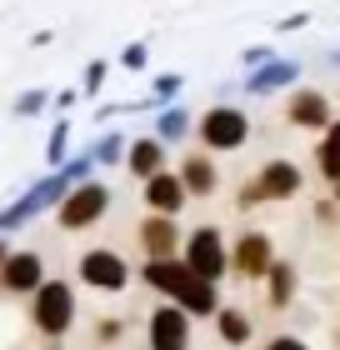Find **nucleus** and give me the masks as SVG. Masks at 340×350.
Here are the masks:
<instances>
[{
    "mask_svg": "<svg viewBox=\"0 0 340 350\" xmlns=\"http://www.w3.org/2000/svg\"><path fill=\"white\" fill-rule=\"evenodd\" d=\"M75 315H80L75 285L60 280V275H45V285L30 295V325H36V336H45V340H66L70 330H75Z\"/></svg>",
    "mask_w": 340,
    "mask_h": 350,
    "instance_id": "obj_1",
    "label": "nucleus"
},
{
    "mask_svg": "<svg viewBox=\"0 0 340 350\" xmlns=\"http://www.w3.org/2000/svg\"><path fill=\"white\" fill-rule=\"evenodd\" d=\"M110 205H116V190H110L105 180H80L66 190V200L55 205V226L66 230V235H80V230H90V226H101V220L110 215Z\"/></svg>",
    "mask_w": 340,
    "mask_h": 350,
    "instance_id": "obj_2",
    "label": "nucleus"
},
{
    "mask_svg": "<svg viewBox=\"0 0 340 350\" xmlns=\"http://www.w3.org/2000/svg\"><path fill=\"white\" fill-rule=\"evenodd\" d=\"M181 260L196 280L220 285L231 275V241H225L220 226H196V230H185V241H181Z\"/></svg>",
    "mask_w": 340,
    "mask_h": 350,
    "instance_id": "obj_3",
    "label": "nucleus"
},
{
    "mask_svg": "<svg viewBox=\"0 0 340 350\" xmlns=\"http://www.w3.org/2000/svg\"><path fill=\"white\" fill-rule=\"evenodd\" d=\"M190 135L200 140L205 155H231V150H240L250 140V116L240 105L220 100V105H210L205 116H196V131H190Z\"/></svg>",
    "mask_w": 340,
    "mask_h": 350,
    "instance_id": "obj_4",
    "label": "nucleus"
},
{
    "mask_svg": "<svg viewBox=\"0 0 340 350\" xmlns=\"http://www.w3.org/2000/svg\"><path fill=\"white\" fill-rule=\"evenodd\" d=\"M75 280L86 285V291H95V295H125L131 280H135V270H131V260H125L120 250L90 245V250L75 256Z\"/></svg>",
    "mask_w": 340,
    "mask_h": 350,
    "instance_id": "obj_5",
    "label": "nucleus"
},
{
    "mask_svg": "<svg viewBox=\"0 0 340 350\" xmlns=\"http://www.w3.org/2000/svg\"><path fill=\"white\" fill-rule=\"evenodd\" d=\"M280 260L275 256V241H270V230H240L235 241H231V275L240 285H261L265 280V270Z\"/></svg>",
    "mask_w": 340,
    "mask_h": 350,
    "instance_id": "obj_6",
    "label": "nucleus"
},
{
    "mask_svg": "<svg viewBox=\"0 0 340 350\" xmlns=\"http://www.w3.org/2000/svg\"><path fill=\"white\" fill-rule=\"evenodd\" d=\"M330 120H335V105H330V95H326V90H315V85H296V90H285V125H290V131L320 135Z\"/></svg>",
    "mask_w": 340,
    "mask_h": 350,
    "instance_id": "obj_7",
    "label": "nucleus"
},
{
    "mask_svg": "<svg viewBox=\"0 0 340 350\" xmlns=\"http://www.w3.org/2000/svg\"><path fill=\"white\" fill-rule=\"evenodd\" d=\"M145 345L151 350H190V315L181 306H170V300H160L145 315Z\"/></svg>",
    "mask_w": 340,
    "mask_h": 350,
    "instance_id": "obj_8",
    "label": "nucleus"
},
{
    "mask_svg": "<svg viewBox=\"0 0 340 350\" xmlns=\"http://www.w3.org/2000/svg\"><path fill=\"white\" fill-rule=\"evenodd\" d=\"M255 190H261V205H280V200H296L305 190V170L296 161H285V155H275V161H265L261 170H255Z\"/></svg>",
    "mask_w": 340,
    "mask_h": 350,
    "instance_id": "obj_9",
    "label": "nucleus"
},
{
    "mask_svg": "<svg viewBox=\"0 0 340 350\" xmlns=\"http://www.w3.org/2000/svg\"><path fill=\"white\" fill-rule=\"evenodd\" d=\"M45 285V260L36 250H10L5 265H0V291L15 295V300H30Z\"/></svg>",
    "mask_w": 340,
    "mask_h": 350,
    "instance_id": "obj_10",
    "label": "nucleus"
},
{
    "mask_svg": "<svg viewBox=\"0 0 340 350\" xmlns=\"http://www.w3.org/2000/svg\"><path fill=\"white\" fill-rule=\"evenodd\" d=\"M181 220H170V215H145L140 220V230H135V245H140V256L145 260H175L181 256Z\"/></svg>",
    "mask_w": 340,
    "mask_h": 350,
    "instance_id": "obj_11",
    "label": "nucleus"
},
{
    "mask_svg": "<svg viewBox=\"0 0 340 350\" xmlns=\"http://www.w3.org/2000/svg\"><path fill=\"white\" fill-rule=\"evenodd\" d=\"M140 196H145V215H170V220H181V211L190 205V196H185V185H181V175H175V170L151 175V180L140 185Z\"/></svg>",
    "mask_w": 340,
    "mask_h": 350,
    "instance_id": "obj_12",
    "label": "nucleus"
},
{
    "mask_svg": "<svg viewBox=\"0 0 340 350\" xmlns=\"http://www.w3.org/2000/svg\"><path fill=\"white\" fill-rule=\"evenodd\" d=\"M296 81H300V60H280V55H275L270 66H261V70L240 75V85H246L250 100H265V95H285V90H296Z\"/></svg>",
    "mask_w": 340,
    "mask_h": 350,
    "instance_id": "obj_13",
    "label": "nucleus"
},
{
    "mask_svg": "<svg viewBox=\"0 0 340 350\" xmlns=\"http://www.w3.org/2000/svg\"><path fill=\"white\" fill-rule=\"evenodd\" d=\"M175 175H181V185H185L190 200H196V196L205 200V196L220 190V165H215V155H205V150H185L181 165H175Z\"/></svg>",
    "mask_w": 340,
    "mask_h": 350,
    "instance_id": "obj_14",
    "label": "nucleus"
},
{
    "mask_svg": "<svg viewBox=\"0 0 340 350\" xmlns=\"http://www.w3.org/2000/svg\"><path fill=\"white\" fill-rule=\"evenodd\" d=\"M125 175H131V180H151V175H160V170H166V146H160V140L155 135H131V140H125Z\"/></svg>",
    "mask_w": 340,
    "mask_h": 350,
    "instance_id": "obj_15",
    "label": "nucleus"
},
{
    "mask_svg": "<svg viewBox=\"0 0 340 350\" xmlns=\"http://www.w3.org/2000/svg\"><path fill=\"white\" fill-rule=\"evenodd\" d=\"M210 325H215V340L225 350H246L255 340V321H250L246 306H220L215 315H210Z\"/></svg>",
    "mask_w": 340,
    "mask_h": 350,
    "instance_id": "obj_16",
    "label": "nucleus"
},
{
    "mask_svg": "<svg viewBox=\"0 0 340 350\" xmlns=\"http://www.w3.org/2000/svg\"><path fill=\"white\" fill-rule=\"evenodd\" d=\"M265 306L270 310H290L296 306V295H300V270H296V260H275L270 270H265Z\"/></svg>",
    "mask_w": 340,
    "mask_h": 350,
    "instance_id": "obj_17",
    "label": "nucleus"
},
{
    "mask_svg": "<svg viewBox=\"0 0 340 350\" xmlns=\"http://www.w3.org/2000/svg\"><path fill=\"white\" fill-rule=\"evenodd\" d=\"M140 280L151 285L160 300H175V295L185 291L190 270H185V260H181V256H175V260H145V265H140Z\"/></svg>",
    "mask_w": 340,
    "mask_h": 350,
    "instance_id": "obj_18",
    "label": "nucleus"
},
{
    "mask_svg": "<svg viewBox=\"0 0 340 350\" xmlns=\"http://www.w3.org/2000/svg\"><path fill=\"white\" fill-rule=\"evenodd\" d=\"M170 306H181L190 321H210V315H215L225 300H220V285H210V280H196V275H190V280H185V291L175 295Z\"/></svg>",
    "mask_w": 340,
    "mask_h": 350,
    "instance_id": "obj_19",
    "label": "nucleus"
},
{
    "mask_svg": "<svg viewBox=\"0 0 340 350\" xmlns=\"http://www.w3.org/2000/svg\"><path fill=\"white\" fill-rule=\"evenodd\" d=\"M190 131H196V116H190L181 100L155 110V131H151V135H155L166 150H170V146H181V140H190Z\"/></svg>",
    "mask_w": 340,
    "mask_h": 350,
    "instance_id": "obj_20",
    "label": "nucleus"
},
{
    "mask_svg": "<svg viewBox=\"0 0 340 350\" xmlns=\"http://www.w3.org/2000/svg\"><path fill=\"white\" fill-rule=\"evenodd\" d=\"M315 175L320 180H340V116L320 131V140H315Z\"/></svg>",
    "mask_w": 340,
    "mask_h": 350,
    "instance_id": "obj_21",
    "label": "nucleus"
},
{
    "mask_svg": "<svg viewBox=\"0 0 340 350\" xmlns=\"http://www.w3.org/2000/svg\"><path fill=\"white\" fill-rule=\"evenodd\" d=\"M70 161V116L51 120V135H45V170H60Z\"/></svg>",
    "mask_w": 340,
    "mask_h": 350,
    "instance_id": "obj_22",
    "label": "nucleus"
},
{
    "mask_svg": "<svg viewBox=\"0 0 340 350\" xmlns=\"http://www.w3.org/2000/svg\"><path fill=\"white\" fill-rule=\"evenodd\" d=\"M95 155V170H110V165H120L125 161V135L120 131H101L95 135V146H86Z\"/></svg>",
    "mask_w": 340,
    "mask_h": 350,
    "instance_id": "obj_23",
    "label": "nucleus"
},
{
    "mask_svg": "<svg viewBox=\"0 0 340 350\" xmlns=\"http://www.w3.org/2000/svg\"><path fill=\"white\" fill-rule=\"evenodd\" d=\"M51 95H55V90H45V85L21 90V95L10 100V116H15V120H36V116H45V110H51Z\"/></svg>",
    "mask_w": 340,
    "mask_h": 350,
    "instance_id": "obj_24",
    "label": "nucleus"
},
{
    "mask_svg": "<svg viewBox=\"0 0 340 350\" xmlns=\"http://www.w3.org/2000/svg\"><path fill=\"white\" fill-rule=\"evenodd\" d=\"M105 81H110V60H86V75H80V100H95V95L105 90Z\"/></svg>",
    "mask_w": 340,
    "mask_h": 350,
    "instance_id": "obj_25",
    "label": "nucleus"
},
{
    "mask_svg": "<svg viewBox=\"0 0 340 350\" xmlns=\"http://www.w3.org/2000/svg\"><path fill=\"white\" fill-rule=\"evenodd\" d=\"M181 90H185V75L166 70V75H155V81H151V100L155 105H175V100H181Z\"/></svg>",
    "mask_w": 340,
    "mask_h": 350,
    "instance_id": "obj_26",
    "label": "nucleus"
},
{
    "mask_svg": "<svg viewBox=\"0 0 340 350\" xmlns=\"http://www.w3.org/2000/svg\"><path fill=\"white\" fill-rule=\"evenodd\" d=\"M60 175H66L70 185H80V180H95V155H90V150H80V155H70V161L60 165Z\"/></svg>",
    "mask_w": 340,
    "mask_h": 350,
    "instance_id": "obj_27",
    "label": "nucleus"
},
{
    "mask_svg": "<svg viewBox=\"0 0 340 350\" xmlns=\"http://www.w3.org/2000/svg\"><path fill=\"white\" fill-rule=\"evenodd\" d=\"M90 336H95V345H116L125 336V315H101V321L90 325Z\"/></svg>",
    "mask_w": 340,
    "mask_h": 350,
    "instance_id": "obj_28",
    "label": "nucleus"
},
{
    "mask_svg": "<svg viewBox=\"0 0 340 350\" xmlns=\"http://www.w3.org/2000/svg\"><path fill=\"white\" fill-rule=\"evenodd\" d=\"M145 66H151V40H131L120 51V70H131V75H140Z\"/></svg>",
    "mask_w": 340,
    "mask_h": 350,
    "instance_id": "obj_29",
    "label": "nucleus"
},
{
    "mask_svg": "<svg viewBox=\"0 0 340 350\" xmlns=\"http://www.w3.org/2000/svg\"><path fill=\"white\" fill-rule=\"evenodd\" d=\"M311 220H315L320 230H335V226H340V205H335L330 196H320V200L311 205Z\"/></svg>",
    "mask_w": 340,
    "mask_h": 350,
    "instance_id": "obj_30",
    "label": "nucleus"
},
{
    "mask_svg": "<svg viewBox=\"0 0 340 350\" xmlns=\"http://www.w3.org/2000/svg\"><path fill=\"white\" fill-rule=\"evenodd\" d=\"M270 60H275V51H270V45H246V51H240V75L261 70V66H270Z\"/></svg>",
    "mask_w": 340,
    "mask_h": 350,
    "instance_id": "obj_31",
    "label": "nucleus"
},
{
    "mask_svg": "<svg viewBox=\"0 0 340 350\" xmlns=\"http://www.w3.org/2000/svg\"><path fill=\"white\" fill-rule=\"evenodd\" d=\"M315 21V15L311 10H290L285 15V21H275V36H296V30H305V25H311Z\"/></svg>",
    "mask_w": 340,
    "mask_h": 350,
    "instance_id": "obj_32",
    "label": "nucleus"
},
{
    "mask_svg": "<svg viewBox=\"0 0 340 350\" xmlns=\"http://www.w3.org/2000/svg\"><path fill=\"white\" fill-rule=\"evenodd\" d=\"M51 105L60 110V116H66V110H75V105H80V90H75V85H66V90H55V95H51Z\"/></svg>",
    "mask_w": 340,
    "mask_h": 350,
    "instance_id": "obj_33",
    "label": "nucleus"
},
{
    "mask_svg": "<svg viewBox=\"0 0 340 350\" xmlns=\"http://www.w3.org/2000/svg\"><path fill=\"white\" fill-rule=\"evenodd\" d=\"M261 350H311V345H305L300 336H270V340H265Z\"/></svg>",
    "mask_w": 340,
    "mask_h": 350,
    "instance_id": "obj_34",
    "label": "nucleus"
},
{
    "mask_svg": "<svg viewBox=\"0 0 340 350\" xmlns=\"http://www.w3.org/2000/svg\"><path fill=\"white\" fill-rule=\"evenodd\" d=\"M235 205H240V211H255V205H261V190H255V185L246 180V185L235 190Z\"/></svg>",
    "mask_w": 340,
    "mask_h": 350,
    "instance_id": "obj_35",
    "label": "nucleus"
},
{
    "mask_svg": "<svg viewBox=\"0 0 340 350\" xmlns=\"http://www.w3.org/2000/svg\"><path fill=\"white\" fill-rule=\"evenodd\" d=\"M5 256H10V235H0V265H5Z\"/></svg>",
    "mask_w": 340,
    "mask_h": 350,
    "instance_id": "obj_36",
    "label": "nucleus"
},
{
    "mask_svg": "<svg viewBox=\"0 0 340 350\" xmlns=\"http://www.w3.org/2000/svg\"><path fill=\"white\" fill-rule=\"evenodd\" d=\"M330 66H335V70H340V45H335V51H330Z\"/></svg>",
    "mask_w": 340,
    "mask_h": 350,
    "instance_id": "obj_37",
    "label": "nucleus"
},
{
    "mask_svg": "<svg viewBox=\"0 0 340 350\" xmlns=\"http://www.w3.org/2000/svg\"><path fill=\"white\" fill-rule=\"evenodd\" d=\"M330 200H335V205H340V180H335V185H330Z\"/></svg>",
    "mask_w": 340,
    "mask_h": 350,
    "instance_id": "obj_38",
    "label": "nucleus"
},
{
    "mask_svg": "<svg viewBox=\"0 0 340 350\" xmlns=\"http://www.w3.org/2000/svg\"><path fill=\"white\" fill-rule=\"evenodd\" d=\"M335 321H340V315H335Z\"/></svg>",
    "mask_w": 340,
    "mask_h": 350,
    "instance_id": "obj_39",
    "label": "nucleus"
}]
</instances>
